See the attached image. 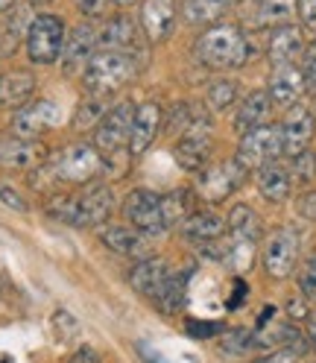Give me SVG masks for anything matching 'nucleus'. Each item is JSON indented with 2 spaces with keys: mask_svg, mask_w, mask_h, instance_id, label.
I'll use <instances>...</instances> for the list:
<instances>
[{
  "mask_svg": "<svg viewBox=\"0 0 316 363\" xmlns=\"http://www.w3.org/2000/svg\"><path fill=\"white\" fill-rule=\"evenodd\" d=\"M33 4H50V0H33Z\"/></svg>",
  "mask_w": 316,
  "mask_h": 363,
  "instance_id": "nucleus-49",
  "label": "nucleus"
},
{
  "mask_svg": "<svg viewBox=\"0 0 316 363\" xmlns=\"http://www.w3.org/2000/svg\"><path fill=\"white\" fill-rule=\"evenodd\" d=\"M299 21L305 24V30L316 33V0H299Z\"/></svg>",
  "mask_w": 316,
  "mask_h": 363,
  "instance_id": "nucleus-42",
  "label": "nucleus"
},
{
  "mask_svg": "<svg viewBox=\"0 0 316 363\" xmlns=\"http://www.w3.org/2000/svg\"><path fill=\"white\" fill-rule=\"evenodd\" d=\"M170 269H167V261L162 258H141L129 269V284L141 293V296H149L155 299V293L162 290V284L167 281Z\"/></svg>",
  "mask_w": 316,
  "mask_h": 363,
  "instance_id": "nucleus-20",
  "label": "nucleus"
},
{
  "mask_svg": "<svg viewBox=\"0 0 316 363\" xmlns=\"http://www.w3.org/2000/svg\"><path fill=\"white\" fill-rule=\"evenodd\" d=\"M111 208H115V196L106 185H91L82 194H64V196H53L44 211H47L53 220L67 223V225H106V220L111 217Z\"/></svg>",
  "mask_w": 316,
  "mask_h": 363,
  "instance_id": "nucleus-1",
  "label": "nucleus"
},
{
  "mask_svg": "<svg viewBox=\"0 0 316 363\" xmlns=\"http://www.w3.org/2000/svg\"><path fill=\"white\" fill-rule=\"evenodd\" d=\"M252 363H296V354L287 352V349H278V352H269L264 357H255Z\"/></svg>",
  "mask_w": 316,
  "mask_h": 363,
  "instance_id": "nucleus-43",
  "label": "nucleus"
},
{
  "mask_svg": "<svg viewBox=\"0 0 316 363\" xmlns=\"http://www.w3.org/2000/svg\"><path fill=\"white\" fill-rule=\"evenodd\" d=\"M62 123V111L53 100H30L27 106L15 108L12 115V135L15 138L38 141L44 132Z\"/></svg>",
  "mask_w": 316,
  "mask_h": 363,
  "instance_id": "nucleus-9",
  "label": "nucleus"
},
{
  "mask_svg": "<svg viewBox=\"0 0 316 363\" xmlns=\"http://www.w3.org/2000/svg\"><path fill=\"white\" fill-rule=\"evenodd\" d=\"M229 229L235 235V243L255 246L261 238V220L249 206H235L229 211Z\"/></svg>",
  "mask_w": 316,
  "mask_h": 363,
  "instance_id": "nucleus-28",
  "label": "nucleus"
},
{
  "mask_svg": "<svg viewBox=\"0 0 316 363\" xmlns=\"http://www.w3.org/2000/svg\"><path fill=\"white\" fill-rule=\"evenodd\" d=\"M205 97H208V106L214 111H225L229 106H235V100H237V82L235 79H214L208 85Z\"/></svg>",
  "mask_w": 316,
  "mask_h": 363,
  "instance_id": "nucleus-32",
  "label": "nucleus"
},
{
  "mask_svg": "<svg viewBox=\"0 0 316 363\" xmlns=\"http://www.w3.org/2000/svg\"><path fill=\"white\" fill-rule=\"evenodd\" d=\"M225 232V220L214 211H205V208H196L185 223H182V235L191 238V240H199V243H211V240H220Z\"/></svg>",
  "mask_w": 316,
  "mask_h": 363,
  "instance_id": "nucleus-23",
  "label": "nucleus"
},
{
  "mask_svg": "<svg viewBox=\"0 0 316 363\" xmlns=\"http://www.w3.org/2000/svg\"><path fill=\"white\" fill-rule=\"evenodd\" d=\"M103 167L106 158L94 144H71L53 162V176L56 182H67V185H88L103 173Z\"/></svg>",
  "mask_w": 316,
  "mask_h": 363,
  "instance_id": "nucleus-4",
  "label": "nucleus"
},
{
  "mask_svg": "<svg viewBox=\"0 0 316 363\" xmlns=\"http://www.w3.org/2000/svg\"><path fill=\"white\" fill-rule=\"evenodd\" d=\"M173 155H176L179 167L188 170V173H202L208 167V158H211V126H208L205 115H202L188 132H182V141L176 144Z\"/></svg>",
  "mask_w": 316,
  "mask_h": 363,
  "instance_id": "nucleus-12",
  "label": "nucleus"
},
{
  "mask_svg": "<svg viewBox=\"0 0 316 363\" xmlns=\"http://www.w3.org/2000/svg\"><path fill=\"white\" fill-rule=\"evenodd\" d=\"M252 56V44L235 24L208 27L196 41V59L211 71H235L243 67Z\"/></svg>",
  "mask_w": 316,
  "mask_h": 363,
  "instance_id": "nucleus-2",
  "label": "nucleus"
},
{
  "mask_svg": "<svg viewBox=\"0 0 316 363\" xmlns=\"http://www.w3.org/2000/svg\"><path fill=\"white\" fill-rule=\"evenodd\" d=\"M100 44H103L106 50H123V53H129L135 44H138V30H135V21L126 18V15L111 18L108 27L100 35Z\"/></svg>",
  "mask_w": 316,
  "mask_h": 363,
  "instance_id": "nucleus-27",
  "label": "nucleus"
},
{
  "mask_svg": "<svg viewBox=\"0 0 316 363\" xmlns=\"http://www.w3.org/2000/svg\"><path fill=\"white\" fill-rule=\"evenodd\" d=\"M307 337H310V346L316 349V311L307 313Z\"/></svg>",
  "mask_w": 316,
  "mask_h": 363,
  "instance_id": "nucleus-44",
  "label": "nucleus"
},
{
  "mask_svg": "<svg viewBox=\"0 0 316 363\" xmlns=\"http://www.w3.org/2000/svg\"><path fill=\"white\" fill-rule=\"evenodd\" d=\"M123 217L126 223L132 225L135 232L141 235H164L170 225H167V217H164V206H162V196L152 194V191H132L126 199H123Z\"/></svg>",
  "mask_w": 316,
  "mask_h": 363,
  "instance_id": "nucleus-6",
  "label": "nucleus"
},
{
  "mask_svg": "<svg viewBox=\"0 0 316 363\" xmlns=\"http://www.w3.org/2000/svg\"><path fill=\"white\" fill-rule=\"evenodd\" d=\"M97 44H100V35H97V30H94L91 24H79V27H74L71 35L64 38V50H62L64 65H67V67H74V65H79V62L88 65V59L94 56V48H97Z\"/></svg>",
  "mask_w": 316,
  "mask_h": 363,
  "instance_id": "nucleus-22",
  "label": "nucleus"
},
{
  "mask_svg": "<svg viewBox=\"0 0 316 363\" xmlns=\"http://www.w3.org/2000/svg\"><path fill=\"white\" fill-rule=\"evenodd\" d=\"M176 0H144L141 4V27L149 41H164L176 27Z\"/></svg>",
  "mask_w": 316,
  "mask_h": 363,
  "instance_id": "nucleus-15",
  "label": "nucleus"
},
{
  "mask_svg": "<svg viewBox=\"0 0 316 363\" xmlns=\"http://www.w3.org/2000/svg\"><path fill=\"white\" fill-rule=\"evenodd\" d=\"M188 331H191V334H214V331H220V325H199V323H191Z\"/></svg>",
  "mask_w": 316,
  "mask_h": 363,
  "instance_id": "nucleus-45",
  "label": "nucleus"
},
{
  "mask_svg": "<svg viewBox=\"0 0 316 363\" xmlns=\"http://www.w3.org/2000/svg\"><path fill=\"white\" fill-rule=\"evenodd\" d=\"M258 191L266 202H284L293 191V173L287 167L276 164H266L258 170Z\"/></svg>",
  "mask_w": 316,
  "mask_h": 363,
  "instance_id": "nucleus-24",
  "label": "nucleus"
},
{
  "mask_svg": "<svg viewBox=\"0 0 316 363\" xmlns=\"http://www.w3.org/2000/svg\"><path fill=\"white\" fill-rule=\"evenodd\" d=\"M135 74H138V65H135L132 53L100 50L85 65V91H91L97 97H108L111 91H118L126 82H132Z\"/></svg>",
  "mask_w": 316,
  "mask_h": 363,
  "instance_id": "nucleus-3",
  "label": "nucleus"
},
{
  "mask_svg": "<svg viewBox=\"0 0 316 363\" xmlns=\"http://www.w3.org/2000/svg\"><path fill=\"white\" fill-rule=\"evenodd\" d=\"M162 106L158 103H141L132 115V132H129V152L144 155L149 144L155 141L158 129H162Z\"/></svg>",
  "mask_w": 316,
  "mask_h": 363,
  "instance_id": "nucleus-14",
  "label": "nucleus"
},
{
  "mask_svg": "<svg viewBox=\"0 0 316 363\" xmlns=\"http://www.w3.org/2000/svg\"><path fill=\"white\" fill-rule=\"evenodd\" d=\"M162 206H164V217H167V225H182L193 211V194L191 191H173L167 196H162Z\"/></svg>",
  "mask_w": 316,
  "mask_h": 363,
  "instance_id": "nucleus-31",
  "label": "nucleus"
},
{
  "mask_svg": "<svg viewBox=\"0 0 316 363\" xmlns=\"http://www.w3.org/2000/svg\"><path fill=\"white\" fill-rule=\"evenodd\" d=\"M261 343V340L255 337V334H249V331H229L225 334V340H222V349L225 352H232V354H246L249 349H255Z\"/></svg>",
  "mask_w": 316,
  "mask_h": 363,
  "instance_id": "nucleus-35",
  "label": "nucleus"
},
{
  "mask_svg": "<svg viewBox=\"0 0 316 363\" xmlns=\"http://www.w3.org/2000/svg\"><path fill=\"white\" fill-rule=\"evenodd\" d=\"M33 91H35V77L27 71H15L0 82V103L9 106V108H21V106L30 103Z\"/></svg>",
  "mask_w": 316,
  "mask_h": 363,
  "instance_id": "nucleus-26",
  "label": "nucleus"
},
{
  "mask_svg": "<svg viewBox=\"0 0 316 363\" xmlns=\"http://www.w3.org/2000/svg\"><path fill=\"white\" fill-rule=\"evenodd\" d=\"M77 9L88 18V21H94V18H106L108 9H111V0H77Z\"/></svg>",
  "mask_w": 316,
  "mask_h": 363,
  "instance_id": "nucleus-39",
  "label": "nucleus"
},
{
  "mask_svg": "<svg viewBox=\"0 0 316 363\" xmlns=\"http://www.w3.org/2000/svg\"><path fill=\"white\" fill-rule=\"evenodd\" d=\"M132 115L135 106L132 103H118L108 108V115L97 123L94 132V147L106 155H118L123 147H129V132H132Z\"/></svg>",
  "mask_w": 316,
  "mask_h": 363,
  "instance_id": "nucleus-10",
  "label": "nucleus"
},
{
  "mask_svg": "<svg viewBox=\"0 0 316 363\" xmlns=\"http://www.w3.org/2000/svg\"><path fill=\"white\" fill-rule=\"evenodd\" d=\"M111 4H118V6H129V4H135V0H111Z\"/></svg>",
  "mask_w": 316,
  "mask_h": 363,
  "instance_id": "nucleus-48",
  "label": "nucleus"
},
{
  "mask_svg": "<svg viewBox=\"0 0 316 363\" xmlns=\"http://www.w3.org/2000/svg\"><path fill=\"white\" fill-rule=\"evenodd\" d=\"M299 293L302 299H316V249L307 252V258L299 267Z\"/></svg>",
  "mask_w": 316,
  "mask_h": 363,
  "instance_id": "nucleus-34",
  "label": "nucleus"
},
{
  "mask_svg": "<svg viewBox=\"0 0 316 363\" xmlns=\"http://www.w3.org/2000/svg\"><path fill=\"white\" fill-rule=\"evenodd\" d=\"M15 6V0H0V12H9Z\"/></svg>",
  "mask_w": 316,
  "mask_h": 363,
  "instance_id": "nucleus-46",
  "label": "nucleus"
},
{
  "mask_svg": "<svg viewBox=\"0 0 316 363\" xmlns=\"http://www.w3.org/2000/svg\"><path fill=\"white\" fill-rule=\"evenodd\" d=\"M302 79H305V91H310V94H316V41L305 44L302 50Z\"/></svg>",
  "mask_w": 316,
  "mask_h": 363,
  "instance_id": "nucleus-36",
  "label": "nucleus"
},
{
  "mask_svg": "<svg viewBox=\"0 0 316 363\" xmlns=\"http://www.w3.org/2000/svg\"><path fill=\"white\" fill-rule=\"evenodd\" d=\"M269 100L273 106H287L293 108L302 94H305V79H302V71L296 65H284V67H276L273 77H269Z\"/></svg>",
  "mask_w": 316,
  "mask_h": 363,
  "instance_id": "nucleus-16",
  "label": "nucleus"
},
{
  "mask_svg": "<svg viewBox=\"0 0 316 363\" xmlns=\"http://www.w3.org/2000/svg\"><path fill=\"white\" fill-rule=\"evenodd\" d=\"M264 269L269 279H287L299 261V232L293 225H281L264 243Z\"/></svg>",
  "mask_w": 316,
  "mask_h": 363,
  "instance_id": "nucleus-8",
  "label": "nucleus"
},
{
  "mask_svg": "<svg viewBox=\"0 0 316 363\" xmlns=\"http://www.w3.org/2000/svg\"><path fill=\"white\" fill-rule=\"evenodd\" d=\"M290 173L296 176V179H302V182H310L313 173H316V152L305 150L299 155H293V170Z\"/></svg>",
  "mask_w": 316,
  "mask_h": 363,
  "instance_id": "nucleus-37",
  "label": "nucleus"
},
{
  "mask_svg": "<svg viewBox=\"0 0 316 363\" xmlns=\"http://www.w3.org/2000/svg\"><path fill=\"white\" fill-rule=\"evenodd\" d=\"M299 12V0H261L258 4V24L284 27Z\"/></svg>",
  "mask_w": 316,
  "mask_h": 363,
  "instance_id": "nucleus-30",
  "label": "nucleus"
},
{
  "mask_svg": "<svg viewBox=\"0 0 316 363\" xmlns=\"http://www.w3.org/2000/svg\"><path fill=\"white\" fill-rule=\"evenodd\" d=\"M141 352H144V357H147V363H164V360H162V357H152V354H149V352H147V349H141Z\"/></svg>",
  "mask_w": 316,
  "mask_h": 363,
  "instance_id": "nucleus-47",
  "label": "nucleus"
},
{
  "mask_svg": "<svg viewBox=\"0 0 316 363\" xmlns=\"http://www.w3.org/2000/svg\"><path fill=\"white\" fill-rule=\"evenodd\" d=\"M232 0H182V15L188 24H214Z\"/></svg>",
  "mask_w": 316,
  "mask_h": 363,
  "instance_id": "nucleus-29",
  "label": "nucleus"
},
{
  "mask_svg": "<svg viewBox=\"0 0 316 363\" xmlns=\"http://www.w3.org/2000/svg\"><path fill=\"white\" fill-rule=\"evenodd\" d=\"M188 279H191V269H185V272H170L167 276V281L162 284V290L155 293V308L162 311V313H167V316H173V313H179L182 311V305H185V290H188Z\"/></svg>",
  "mask_w": 316,
  "mask_h": 363,
  "instance_id": "nucleus-25",
  "label": "nucleus"
},
{
  "mask_svg": "<svg viewBox=\"0 0 316 363\" xmlns=\"http://www.w3.org/2000/svg\"><path fill=\"white\" fill-rule=\"evenodd\" d=\"M108 115V106H106V97H91V100H85L79 108H77V118H74V123L79 126V129H85V126H94L97 123V118H106Z\"/></svg>",
  "mask_w": 316,
  "mask_h": 363,
  "instance_id": "nucleus-33",
  "label": "nucleus"
},
{
  "mask_svg": "<svg viewBox=\"0 0 316 363\" xmlns=\"http://www.w3.org/2000/svg\"><path fill=\"white\" fill-rule=\"evenodd\" d=\"M64 21L56 15H35L27 27V56L35 65H53L64 50Z\"/></svg>",
  "mask_w": 316,
  "mask_h": 363,
  "instance_id": "nucleus-5",
  "label": "nucleus"
},
{
  "mask_svg": "<svg viewBox=\"0 0 316 363\" xmlns=\"http://www.w3.org/2000/svg\"><path fill=\"white\" fill-rule=\"evenodd\" d=\"M100 240L106 249H111L115 255H123V258H141L147 252V240L141 232H135L132 225H111L106 223L100 229Z\"/></svg>",
  "mask_w": 316,
  "mask_h": 363,
  "instance_id": "nucleus-19",
  "label": "nucleus"
},
{
  "mask_svg": "<svg viewBox=\"0 0 316 363\" xmlns=\"http://www.w3.org/2000/svg\"><path fill=\"white\" fill-rule=\"evenodd\" d=\"M21 44V33L18 27H9V24H0V59H6L18 50Z\"/></svg>",
  "mask_w": 316,
  "mask_h": 363,
  "instance_id": "nucleus-38",
  "label": "nucleus"
},
{
  "mask_svg": "<svg viewBox=\"0 0 316 363\" xmlns=\"http://www.w3.org/2000/svg\"><path fill=\"white\" fill-rule=\"evenodd\" d=\"M0 82H4V77H0Z\"/></svg>",
  "mask_w": 316,
  "mask_h": 363,
  "instance_id": "nucleus-50",
  "label": "nucleus"
},
{
  "mask_svg": "<svg viewBox=\"0 0 316 363\" xmlns=\"http://www.w3.org/2000/svg\"><path fill=\"white\" fill-rule=\"evenodd\" d=\"M0 202H4L6 208H12V211H27V202H24V196H21L15 188L4 185V182H0Z\"/></svg>",
  "mask_w": 316,
  "mask_h": 363,
  "instance_id": "nucleus-40",
  "label": "nucleus"
},
{
  "mask_svg": "<svg viewBox=\"0 0 316 363\" xmlns=\"http://www.w3.org/2000/svg\"><path fill=\"white\" fill-rule=\"evenodd\" d=\"M296 211H299V217H305V220H316V191H305V194L296 199Z\"/></svg>",
  "mask_w": 316,
  "mask_h": 363,
  "instance_id": "nucleus-41",
  "label": "nucleus"
},
{
  "mask_svg": "<svg viewBox=\"0 0 316 363\" xmlns=\"http://www.w3.org/2000/svg\"><path fill=\"white\" fill-rule=\"evenodd\" d=\"M284 155V141H281V126H261L252 129L249 135L240 138V150H237V162L246 170H261L266 164H276Z\"/></svg>",
  "mask_w": 316,
  "mask_h": 363,
  "instance_id": "nucleus-7",
  "label": "nucleus"
},
{
  "mask_svg": "<svg viewBox=\"0 0 316 363\" xmlns=\"http://www.w3.org/2000/svg\"><path fill=\"white\" fill-rule=\"evenodd\" d=\"M243 179H246V167L237 162V158L208 164L199 173V196L208 199V202H222L243 185Z\"/></svg>",
  "mask_w": 316,
  "mask_h": 363,
  "instance_id": "nucleus-11",
  "label": "nucleus"
},
{
  "mask_svg": "<svg viewBox=\"0 0 316 363\" xmlns=\"http://www.w3.org/2000/svg\"><path fill=\"white\" fill-rule=\"evenodd\" d=\"M44 162V147L27 138H4L0 141V164L6 170H33Z\"/></svg>",
  "mask_w": 316,
  "mask_h": 363,
  "instance_id": "nucleus-17",
  "label": "nucleus"
},
{
  "mask_svg": "<svg viewBox=\"0 0 316 363\" xmlns=\"http://www.w3.org/2000/svg\"><path fill=\"white\" fill-rule=\"evenodd\" d=\"M313 129H316V118H313V111L302 103H296L290 111H287V118L281 123V141H284V155H299L307 150V144L313 141Z\"/></svg>",
  "mask_w": 316,
  "mask_h": 363,
  "instance_id": "nucleus-13",
  "label": "nucleus"
},
{
  "mask_svg": "<svg viewBox=\"0 0 316 363\" xmlns=\"http://www.w3.org/2000/svg\"><path fill=\"white\" fill-rule=\"evenodd\" d=\"M269 111H273V100H269L266 91H252L240 106H237V115H235V129L240 135H249L252 129L266 126L269 121Z\"/></svg>",
  "mask_w": 316,
  "mask_h": 363,
  "instance_id": "nucleus-21",
  "label": "nucleus"
},
{
  "mask_svg": "<svg viewBox=\"0 0 316 363\" xmlns=\"http://www.w3.org/2000/svg\"><path fill=\"white\" fill-rule=\"evenodd\" d=\"M305 50V38H302V30L296 24H284V27H276L273 35H269V62L273 67H284V65H293Z\"/></svg>",
  "mask_w": 316,
  "mask_h": 363,
  "instance_id": "nucleus-18",
  "label": "nucleus"
}]
</instances>
